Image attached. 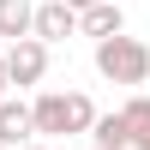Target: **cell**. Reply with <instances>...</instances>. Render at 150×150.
Segmentation results:
<instances>
[{
    "label": "cell",
    "mask_w": 150,
    "mask_h": 150,
    "mask_svg": "<svg viewBox=\"0 0 150 150\" xmlns=\"http://www.w3.org/2000/svg\"><path fill=\"white\" fill-rule=\"evenodd\" d=\"M96 120V102L84 90H42L30 102V132L36 138H78V132H90Z\"/></svg>",
    "instance_id": "1"
},
{
    "label": "cell",
    "mask_w": 150,
    "mask_h": 150,
    "mask_svg": "<svg viewBox=\"0 0 150 150\" xmlns=\"http://www.w3.org/2000/svg\"><path fill=\"white\" fill-rule=\"evenodd\" d=\"M96 72H102L108 84H144L150 78V48L138 42V36L114 30V36L96 42Z\"/></svg>",
    "instance_id": "2"
},
{
    "label": "cell",
    "mask_w": 150,
    "mask_h": 150,
    "mask_svg": "<svg viewBox=\"0 0 150 150\" xmlns=\"http://www.w3.org/2000/svg\"><path fill=\"white\" fill-rule=\"evenodd\" d=\"M0 66H6V84H42L48 78V48L36 36H18V42L0 48Z\"/></svg>",
    "instance_id": "3"
},
{
    "label": "cell",
    "mask_w": 150,
    "mask_h": 150,
    "mask_svg": "<svg viewBox=\"0 0 150 150\" xmlns=\"http://www.w3.org/2000/svg\"><path fill=\"white\" fill-rule=\"evenodd\" d=\"M30 36L42 48L66 42V36H78V12H72L66 0H42V6H30Z\"/></svg>",
    "instance_id": "4"
},
{
    "label": "cell",
    "mask_w": 150,
    "mask_h": 150,
    "mask_svg": "<svg viewBox=\"0 0 150 150\" xmlns=\"http://www.w3.org/2000/svg\"><path fill=\"white\" fill-rule=\"evenodd\" d=\"M78 30L84 36H114V30H126V12H120V0H96V6H84L78 12Z\"/></svg>",
    "instance_id": "5"
},
{
    "label": "cell",
    "mask_w": 150,
    "mask_h": 150,
    "mask_svg": "<svg viewBox=\"0 0 150 150\" xmlns=\"http://www.w3.org/2000/svg\"><path fill=\"white\" fill-rule=\"evenodd\" d=\"M24 138H36V132H30V102L0 96V150H12V144H24Z\"/></svg>",
    "instance_id": "6"
},
{
    "label": "cell",
    "mask_w": 150,
    "mask_h": 150,
    "mask_svg": "<svg viewBox=\"0 0 150 150\" xmlns=\"http://www.w3.org/2000/svg\"><path fill=\"white\" fill-rule=\"evenodd\" d=\"M114 114L126 120V138H132V150H150V96H126Z\"/></svg>",
    "instance_id": "7"
},
{
    "label": "cell",
    "mask_w": 150,
    "mask_h": 150,
    "mask_svg": "<svg viewBox=\"0 0 150 150\" xmlns=\"http://www.w3.org/2000/svg\"><path fill=\"white\" fill-rule=\"evenodd\" d=\"M90 144H96V150H132L126 120H120V114H96V120H90Z\"/></svg>",
    "instance_id": "8"
},
{
    "label": "cell",
    "mask_w": 150,
    "mask_h": 150,
    "mask_svg": "<svg viewBox=\"0 0 150 150\" xmlns=\"http://www.w3.org/2000/svg\"><path fill=\"white\" fill-rule=\"evenodd\" d=\"M0 36L6 42L30 36V0H0Z\"/></svg>",
    "instance_id": "9"
},
{
    "label": "cell",
    "mask_w": 150,
    "mask_h": 150,
    "mask_svg": "<svg viewBox=\"0 0 150 150\" xmlns=\"http://www.w3.org/2000/svg\"><path fill=\"white\" fill-rule=\"evenodd\" d=\"M66 6H72V12H84V6H96V0H66Z\"/></svg>",
    "instance_id": "10"
},
{
    "label": "cell",
    "mask_w": 150,
    "mask_h": 150,
    "mask_svg": "<svg viewBox=\"0 0 150 150\" xmlns=\"http://www.w3.org/2000/svg\"><path fill=\"white\" fill-rule=\"evenodd\" d=\"M12 150H42V144H36V138H24V144H12Z\"/></svg>",
    "instance_id": "11"
},
{
    "label": "cell",
    "mask_w": 150,
    "mask_h": 150,
    "mask_svg": "<svg viewBox=\"0 0 150 150\" xmlns=\"http://www.w3.org/2000/svg\"><path fill=\"white\" fill-rule=\"evenodd\" d=\"M6 90H12V84H6V66H0V96H6Z\"/></svg>",
    "instance_id": "12"
}]
</instances>
